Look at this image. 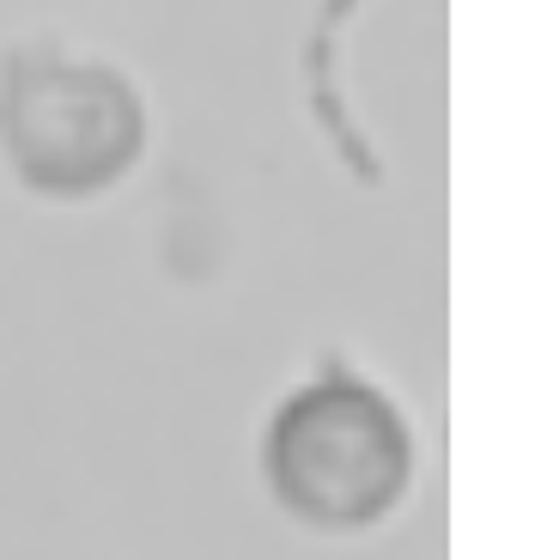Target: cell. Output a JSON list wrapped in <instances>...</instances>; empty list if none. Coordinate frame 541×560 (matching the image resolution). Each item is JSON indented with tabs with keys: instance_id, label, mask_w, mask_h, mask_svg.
I'll use <instances>...</instances> for the list:
<instances>
[{
	"instance_id": "obj_1",
	"label": "cell",
	"mask_w": 541,
	"mask_h": 560,
	"mask_svg": "<svg viewBox=\"0 0 541 560\" xmlns=\"http://www.w3.org/2000/svg\"><path fill=\"white\" fill-rule=\"evenodd\" d=\"M256 476L274 512L322 542H360L408 512L420 488V427L389 384L322 360L262 415Z\"/></svg>"
},
{
	"instance_id": "obj_2",
	"label": "cell",
	"mask_w": 541,
	"mask_h": 560,
	"mask_svg": "<svg viewBox=\"0 0 541 560\" xmlns=\"http://www.w3.org/2000/svg\"><path fill=\"white\" fill-rule=\"evenodd\" d=\"M153 153V98L116 56L43 31L0 49V165L43 208H97Z\"/></svg>"
}]
</instances>
